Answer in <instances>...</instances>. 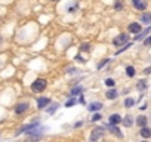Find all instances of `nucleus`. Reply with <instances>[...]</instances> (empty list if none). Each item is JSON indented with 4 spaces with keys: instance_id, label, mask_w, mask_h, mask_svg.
Instances as JSON below:
<instances>
[{
    "instance_id": "2",
    "label": "nucleus",
    "mask_w": 151,
    "mask_h": 142,
    "mask_svg": "<svg viewBox=\"0 0 151 142\" xmlns=\"http://www.w3.org/2000/svg\"><path fill=\"white\" fill-rule=\"evenodd\" d=\"M37 126H40L39 117H36L33 121H30V123H27V124L19 126V127L17 129V132H15V136H19V135H22V133H25V132H28V130H31V129H34V127H37Z\"/></svg>"
},
{
    "instance_id": "22",
    "label": "nucleus",
    "mask_w": 151,
    "mask_h": 142,
    "mask_svg": "<svg viewBox=\"0 0 151 142\" xmlns=\"http://www.w3.org/2000/svg\"><path fill=\"white\" fill-rule=\"evenodd\" d=\"M147 87H148V83H147V80H145V79H142V80H139V82L136 83V89H138V90H141V92H142V90H145Z\"/></svg>"
},
{
    "instance_id": "37",
    "label": "nucleus",
    "mask_w": 151,
    "mask_h": 142,
    "mask_svg": "<svg viewBox=\"0 0 151 142\" xmlns=\"http://www.w3.org/2000/svg\"><path fill=\"white\" fill-rule=\"evenodd\" d=\"M50 2H56V0H50Z\"/></svg>"
},
{
    "instance_id": "9",
    "label": "nucleus",
    "mask_w": 151,
    "mask_h": 142,
    "mask_svg": "<svg viewBox=\"0 0 151 142\" xmlns=\"http://www.w3.org/2000/svg\"><path fill=\"white\" fill-rule=\"evenodd\" d=\"M102 108H104V104L101 101H93V102H91L88 105V111L89 113H99Z\"/></svg>"
},
{
    "instance_id": "5",
    "label": "nucleus",
    "mask_w": 151,
    "mask_h": 142,
    "mask_svg": "<svg viewBox=\"0 0 151 142\" xmlns=\"http://www.w3.org/2000/svg\"><path fill=\"white\" fill-rule=\"evenodd\" d=\"M28 110H30V102H27V101L18 102V104L14 107V113H15V115H22V114H25Z\"/></svg>"
},
{
    "instance_id": "21",
    "label": "nucleus",
    "mask_w": 151,
    "mask_h": 142,
    "mask_svg": "<svg viewBox=\"0 0 151 142\" xmlns=\"http://www.w3.org/2000/svg\"><path fill=\"white\" fill-rule=\"evenodd\" d=\"M58 108H59V104H58V102H55V104H49V105L45 108V111H46L47 114H53Z\"/></svg>"
},
{
    "instance_id": "28",
    "label": "nucleus",
    "mask_w": 151,
    "mask_h": 142,
    "mask_svg": "<svg viewBox=\"0 0 151 142\" xmlns=\"http://www.w3.org/2000/svg\"><path fill=\"white\" fill-rule=\"evenodd\" d=\"M108 62H110V58H104L102 61H99V62H98L96 68H98V70H102V68H104V67H105V65H107Z\"/></svg>"
},
{
    "instance_id": "23",
    "label": "nucleus",
    "mask_w": 151,
    "mask_h": 142,
    "mask_svg": "<svg viewBox=\"0 0 151 142\" xmlns=\"http://www.w3.org/2000/svg\"><path fill=\"white\" fill-rule=\"evenodd\" d=\"M76 104H77V98H71V96H70V99L65 101L64 107H65V108H71V107H74Z\"/></svg>"
},
{
    "instance_id": "14",
    "label": "nucleus",
    "mask_w": 151,
    "mask_h": 142,
    "mask_svg": "<svg viewBox=\"0 0 151 142\" xmlns=\"http://www.w3.org/2000/svg\"><path fill=\"white\" fill-rule=\"evenodd\" d=\"M105 129H108V132H110L111 135H116V136H117V138H120V139L123 138V133L120 132L119 126H114V124H108V126H107Z\"/></svg>"
},
{
    "instance_id": "3",
    "label": "nucleus",
    "mask_w": 151,
    "mask_h": 142,
    "mask_svg": "<svg viewBox=\"0 0 151 142\" xmlns=\"http://www.w3.org/2000/svg\"><path fill=\"white\" fill-rule=\"evenodd\" d=\"M105 126H96V127H93L92 129V132H91V136H89V142H98L104 135H105Z\"/></svg>"
},
{
    "instance_id": "29",
    "label": "nucleus",
    "mask_w": 151,
    "mask_h": 142,
    "mask_svg": "<svg viewBox=\"0 0 151 142\" xmlns=\"http://www.w3.org/2000/svg\"><path fill=\"white\" fill-rule=\"evenodd\" d=\"M102 118V115L99 114V113H92V117H91V121H93V123H96V121H99Z\"/></svg>"
},
{
    "instance_id": "30",
    "label": "nucleus",
    "mask_w": 151,
    "mask_h": 142,
    "mask_svg": "<svg viewBox=\"0 0 151 142\" xmlns=\"http://www.w3.org/2000/svg\"><path fill=\"white\" fill-rule=\"evenodd\" d=\"M74 61H76V62H82V64H86V59H85V58H83L80 53H77V55L74 56Z\"/></svg>"
},
{
    "instance_id": "18",
    "label": "nucleus",
    "mask_w": 151,
    "mask_h": 142,
    "mask_svg": "<svg viewBox=\"0 0 151 142\" xmlns=\"http://www.w3.org/2000/svg\"><path fill=\"white\" fill-rule=\"evenodd\" d=\"M122 123L124 127H132L133 126V115L132 114H127L124 117H122Z\"/></svg>"
},
{
    "instance_id": "36",
    "label": "nucleus",
    "mask_w": 151,
    "mask_h": 142,
    "mask_svg": "<svg viewBox=\"0 0 151 142\" xmlns=\"http://www.w3.org/2000/svg\"><path fill=\"white\" fill-rule=\"evenodd\" d=\"M141 142H148V139H142V141H141Z\"/></svg>"
},
{
    "instance_id": "4",
    "label": "nucleus",
    "mask_w": 151,
    "mask_h": 142,
    "mask_svg": "<svg viewBox=\"0 0 151 142\" xmlns=\"http://www.w3.org/2000/svg\"><path fill=\"white\" fill-rule=\"evenodd\" d=\"M130 40V36H127V33H122V34H117L114 39H113V46L114 47H119V46H123L126 44L127 42Z\"/></svg>"
},
{
    "instance_id": "31",
    "label": "nucleus",
    "mask_w": 151,
    "mask_h": 142,
    "mask_svg": "<svg viewBox=\"0 0 151 142\" xmlns=\"http://www.w3.org/2000/svg\"><path fill=\"white\" fill-rule=\"evenodd\" d=\"M150 43H151V37H150V36H147V37L144 39V46H145V47H148V46H150Z\"/></svg>"
},
{
    "instance_id": "35",
    "label": "nucleus",
    "mask_w": 151,
    "mask_h": 142,
    "mask_svg": "<svg viewBox=\"0 0 151 142\" xmlns=\"http://www.w3.org/2000/svg\"><path fill=\"white\" fill-rule=\"evenodd\" d=\"M139 108H141L142 111H145V110H148V104H144V105H142V107H139Z\"/></svg>"
},
{
    "instance_id": "10",
    "label": "nucleus",
    "mask_w": 151,
    "mask_h": 142,
    "mask_svg": "<svg viewBox=\"0 0 151 142\" xmlns=\"http://www.w3.org/2000/svg\"><path fill=\"white\" fill-rule=\"evenodd\" d=\"M83 90H85V87H83L82 85H74V86L70 89V96H71V98L80 96V95H83Z\"/></svg>"
},
{
    "instance_id": "6",
    "label": "nucleus",
    "mask_w": 151,
    "mask_h": 142,
    "mask_svg": "<svg viewBox=\"0 0 151 142\" xmlns=\"http://www.w3.org/2000/svg\"><path fill=\"white\" fill-rule=\"evenodd\" d=\"M132 6H133L135 11L144 12L148 8V2H147V0H132Z\"/></svg>"
},
{
    "instance_id": "1",
    "label": "nucleus",
    "mask_w": 151,
    "mask_h": 142,
    "mask_svg": "<svg viewBox=\"0 0 151 142\" xmlns=\"http://www.w3.org/2000/svg\"><path fill=\"white\" fill-rule=\"evenodd\" d=\"M46 87H47V80L43 79V77H37V79L30 85V89H31V92H34V93H42V92H45Z\"/></svg>"
},
{
    "instance_id": "7",
    "label": "nucleus",
    "mask_w": 151,
    "mask_h": 142,
    "mask_svg": "<svg viewBox=\"0 0 151 142\" xmlns=\"http://www.w3.org/2000/svg\"><path fill=\"white\" fill-rule=\"evenodd\" d=\"M144 28H142V25L138 22V21H133V22H130L129 25H127V33H130V34H138V33H141Z\"/></svg>"
},
{
    "instance_id": "25",
    "label": "nucleus",
    "mask_w": 151,
    "mask_h": 142,
    "mask_svg": "<svg viewBox=\"0 0 151 142\" xmlns=\"http://www.w3.org/2000/svg\"><path fill=\"white\" fill-rule=\"evenodd\" d=\"M104 85H105L108 89L116 87V80H114V79H111V77H108V79H105V80H104Z\"/></svg>"
},
{
    "instance_id": "17",
    "label": "nucleus",
    "mask_w": 151,
    "mask_h": 142,
    "mask_svg": "<svg viewBox=\"0 0 151 142\" xmlns=\"http://www.w3.org/2000/svg\"><path fill=\"white\" fill-rule=\"evenodd\" d=\"M124 74H126V77L133 79V77L136 76V68H135L133 65H126V68H124Z\"/></svg>"
},
{
    "instance_id": "32",
    "label": "nucleus",
    "mask_w": 151,
    "mask_h": 142,
    "mask_svg": "<svg viewBox=\"0 0 151 142\" xmlns=\"http://www.w3.org/2000/svg\"><path fill=\"white\" fill-rule=\"evenodd\" d=\"M82 126H83V121H82V120H80V121H76V123H74V129H79V127H82Z\"/></svg>"
},
{
    "instance_id": "19",
    "label": "nucleus",
    "mask_w": 151,
    "mask_h": 142,
    "mask_svg": "<svg viewBox=\"0 0 151 142\" xmlns=\"http://www.w3.org/2000/svg\"><path fill=\"white\" fill-rule=\"evenodd\" d=\"M139 135H141L144 139H148V138H151V129H150L148 126H145V127H141V130H139Z\"/></svg>"
},
{
    "instance_id": "20",
    "label": "nucleus",
    "mask_w": 151,
    "mask_h": 142,
    "mask_svg": "<svg viewBox=\"0 0 151 142\" xmlns=\"http://www.w3.org/2000/svg\"><path fill=\"white\" fill-rule=\"evenodd\" d=\"M135 104H136V101H135L133 98H130V96L124 98V101H123V107H124V108H132Z\"/></svg>"
},
{
    "instance_id": "11",
    "label": "nucleus",
    "mask_w": 151,
    "mask_h": 142,
    "mask_svg": "<svg viewBox=\"0 0 151 142\" xmlns=\"http://www.w3.org/2000/svg\"><path fill=\"white\" fill-rule=\"evenodd\" d=\"M119 90L116 89V87H111V89H108L107 92H105V98L108 99V101H116L117 98H119Z\"/></svg>"
},
{
    "instance_id": "24",
    "label": "nucleus",
    "mask_w": 151,
    "mask_h": 142,
    "mask_svg": "<svg viewBox=\"0 0 151 142\" xmlns=\"http://www.w3.org/2000/svg\"><path fill=\"white\" fill-rule=\"evenodd\" d=\"M92 44L91 43H80V46H79V50L80 52H91L92 49Z\"/></svg>"
},
{
    "instance_id": "33",
    "label": "nucleus",
    "mask_w": 151,
    "mask_h": 142,
    "mask_svg": "<svg viewBox=\"0 0 151 142\" xmlns=\"http://www.w3.org/2000/svg\"><path fill=\"white\" fill-rule=\"evenodd\" d=\"M150 73H151V67H147V68L144 70V74H145V76H148Z\"/></svg>"
},
{
    "instance_id": "27",
    "label": "nucleus",
    "mask_w": 151,
    "mask_h": 142,
    "mask_svg": "<svg viewBox=\"0 0 151 142\" xmlns=\"http://www.w3.org/2000/svg\"><path fill=\"white\" fill-rule=\"evenodd\" d=\"M132 44H133L132 42H127L126 44H123V46H122V49H119V50H116V55H120V53H123V52H126V50H127V49H129V47H130Z\"/></svg>"
},
{
    "instance_id": "26",
    "label": "nucleus",
    "mask_w": 151,
    "mask_h": 142,
    "mask_svg": "<svg viewBox=\"0 0 151 142\" xmlns=\"http://www.w3.org/2000/svg\"><path fill=\"white\" fill-rule=\"evenodd\" d=\"M77 9H79V2H74L73 5L67 6V12H70V14H74Z\"/></svg>"
},
{
    "instance_id": "8",
    "label": "nucleus",
    "mask_w": 151,
    "mask_h": 142,
    "mask_svg": "<svg viewBox=\"0 0 151 142\" xmlns=\"http://www.w3.org/2000/svg\"><path fill=\"white\" fill-rule=\"evenodd\" d=\"M50 104V98L49 96H39L37 98V102H36V105H37V110H45L47 105Z\"/></svg>"
},
{
    "instance_id": "13",
    "label": "nucleus",
    "mask_w": 151,
    "mask_h": 142,
    "mask_svg": "<svg viewBox=\"0 0 151 142\" xmlns=\"http://www.w3.org/2000/svg\"><path fill=\"white\" fill-rule=\"evenodd\" d=\"M135 123H136V126L141 129V127H145V126H148V117L147 115H138L136 118H135Z\"/></svg>"
},
{
    "instance_id": "16",
    "label": "nucleus",
    "mask_w": 151,
    "mask_h": 142,
    "mask_svg": "<svg viewBox=\"0 0 151 142\" xmlns=\"http://www.w3.org/2000/svg\"><path fill=\"white\" fill-rule=\"evenodd\" d=\"M150 31H151V27L147 25L145 30H142L141 33H138V34L135 36V42H141V40H144V39L147 37V34H150Z\"/></svg>"
},
{
    "instance_id": "34",
    "label": "nucleus",
    "mask_w": 151,
    "mask_h": 142,
    "mask_svg": "<svg viewBox=\"0 0 151 142\" xmlns=\"http://www.w3.org/2000/svg\"><path fill=\"white\" fill-rule=\"evenodd\" d=\"M67 73L68 74H74L76 73V68H67Z\"/></svg>"
},
{
    "instance_id": "15",
    "label": "nucleus",
    "mask_w": 151,
    "mask_h": 142,
    "mask_svg": "<svg viewBox=\"0 0 151 142\" xmlns=\"http://www.w3.org/2000/svg\"><path fill=\"white\" fill-rule=\"evenodd\" d=\"M141 25L145 24V25H150L151 24V14L150 12H144L141 16H139V21H138Z\"/></svg>"
},
{
    "instance_id": "12",
    "label": "nucleus",
    "mask_w": 151,
    "mask_h": 142,
    "mask_svg": "<svg viewBox=\"0 0 151 142\" xmlns=\"http://www.w3.org/2000/svg\"><path fill=\"white\" fill-rule=\"evenodd\" d=\"M120 123H122V115H120L119 113H113V114H110V117H108V124L119 126Z\"/></svg>"
}]
</instances>
